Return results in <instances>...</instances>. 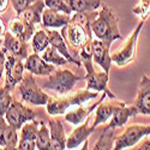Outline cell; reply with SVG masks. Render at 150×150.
<instances>
[{
    "instance_id": "cell-1",
    "label": "cell",
    "mask_w": 150,
    "mask_h": 150,
    "mask_svg": "<svg viewBox=\"0 0 150 150\" xmlns=\"http://www.w3.org/2000/svg\"><path fill=\"white\" fill-rule=\"evenodd\" d=\"M98 12H81V13H74L71 17V21L67 25L61 28V35L67 43V46L73 49L71 54L79 60L78 52L79 49L86 45L88 42L93 41V30L91 23L96 18ZM81 61V60H79ZM82 62V61H81Z\"/></svg>"
},
{
    "instance_id": "cell-2",
    "label": "cell",
    "mask_w": 150,
    "mask_h": 150,
    "mask_svg": "<svg viewBox=\"0 0 150 150\" xmlns=\"http://www.w3.org/2000/svg\"><path fill=\"white\" fill-rule=\"evenodd\" d=\"M91 30L96 39L101 40L110 48L115 40H121L122 36L119 30V17L106 4H102V10L98 12L91 23Z\"/></svg>"
},
{
    "instance_id": "cell-3",
    "label": "cell",
    "mask_w": 150,
    "mask_h": 150,
    "mask_svg": "<svg viewBox=\"0 0 150 150\" xmlns=\"http://www.w3.org/2000/svg\"><path fill=\"white\" fill-rule=\"evenodd\" d=\"M98 95L97 91H91V90H78L73 95H60L58 97H49L48 102L46 105V110L49 115L55 117V115H61L66 113V112L74 106L84 105L93 98H96Z\"/></svg>"
},
{
    "instance_id": "cell-4",
    "label": "cell",
    "mask_w": 150,
    "mask_h": 150,
    "mask_svg": "<svg viewBox=\"0 0 150 150\" xmlns=\"http://www.w3.org/2000/svg\"><path fill=\"white\" fill-rule=\"evenodd\" d=\"M81 79H83V77L77 76L71 70H55L48 76V79L42 83V88L53 90L58 95H66Z\"/></svg>"
},
{
    "instance_id": "cell-5",
    "label": "cell",
    "mask_w": 150,
    "mask_h": 150,
    "mask_svg": "<svg viewBox=\"0 0 150 150\" xmlns=\"http://www.w3.org/2000/svg\"><path fill=\"white\" fill-rule=\"evenodd\" d=\"M146 17H143L141 22L137 24L134 30L131 33V35L127 37V40L124 42V45L112 54V61L119 67H124L134 60L137 54V42H138L139 34L144 27Z\"/></svg>"
},
{
    "instance_id": "cell-6",
    "label": "cell",
    "mask_w": 150,
    "mask_h": 150,
    "mask_svg": "<svg viewBox=\"0 0 150 150\" xmlns=\"http://www.w3.org/2000/svg\"><path fill=\"white\" fill-rule=\"evenodd\" d=\"M18 93L21 95L22 101L34 106H45L51 97L37 85L33 73L30 72L24 74L23 79L18 84Z\"/></svg>"
},
{
    "instance_id": "cell-7",
    "label": "cell",
    "mask_w": 150,
    "mask_h": 150,
    "mask_svg": "<svg viewBox=\"0 0 150 150\" xmlns=\"http://www.w3.org/2000/svg\"><path fill=\"white\" fill-rule=\"evenodd\" d=\"M149 136H150V125H139V124L130 125L119 136H115L113 149L121 150L126 148H132L139 141H142L144 137H149Z\"/></svg>"
},
{
    "instance_id": "cell-8",
    "label": "cell",
    "mask_w": 150,
    "mask_h": 150,
    "mask_svg": "<svg viewBox=\"0 0 150 150\" xmlns=\"http://www.w3.org/2000/svg\"><path fill=\"white\" fill-rule=\"evenodd\" d=\"M83 66L85 69V74L83 76V79L86 82V88L88 90H95L97 93L103 91L108 95L109 98H117L115 95L108 89V81H109V74L105 71L102 72H96L93 66V60L84 61Z\"/></svg>"
},
{
    "instance_id": "cell-9",
    "label": "cell",
    "mask_w": 150,
    "mask_h": 150,
    "mask_svg": "<svg viewBox=\"0 0 150 150\" xmlns=\"http://www.w3.org/2000/svg\"><path fill=\"white\" fill-rule=\"evenodd\" d=\"M5 117H6V121L11 126L19 130L25 122L34 120L37 117V113L30 107H27L22 102L13 100L8 109L6 110Z\"/></svg>"
},
{
    "instance_id": "cell-10",
    "label": "cell",
    "mask_w": 150,
    "mask_h": 150,
    "mask_svg": "<svg viewBox=\"0 0 150 150\" xmlns=\"http://www.w3.org/2000/svg\"><path fill=\"white\" fill-rule=\"evenodd\" d=\"M24 64L22 62V59L15 57V55H7L6 62H5V88L10 91H12L16 85L21 83V81L24 77Z\"/></svg>"
},
{
    "instance_id": "cell-11",
    "label": "cell",
    "mask_w": 150,
    "mask_h": 150,
    "mask_svg": "<svg viewBox=\"0 0 150 150\" xmlns=\"http://www.w3.org/2000/svg\"><path fill=\"white\" fill-rule=\"evenodd\" d=\"M40 127V121L31 120L25 122L22 126L21 132V139L18 142L17 149L19 150H33L36 149V138H37V132Z\"/></svg>"
},
{
    "instance_id": "cell-12",
    "label": "cell",
    "mask_w": 150,
    "mask_h": 150,
    "mask_svg": "<svg viewBox=\"0 0 150 150\" xmlns=\"http://www.w3.org/2000/svg\"><path fill=\"white\" fill-rule=\"evenodd\" d=\"M107 96L108 95L106 93H103L101 98L97 100L96 102L89 105V106H83V105L76 106V108H74V109L69 110V112H66V113H65V120L67 122L72 124V125H76V126H77V125H79V124H82V122H84L86 120V118L90 117V114L93 113V110L96 109L100 103L105 101Z\"/></svg>"
},
{
    "instance_id": "cell-13",
    "label": "cell",
    "mask_w": 150,
    "mask_h": 150,
    "mask_svg": "<svg viewBox=\"0 0 150 150\" xmlns=\"http://www.w3.org/2000/svg\"><path fill=\"white\" fill-rule=\"evenodd\" d=\"M133 106L136 107L138 114L150 115V78L145 74L142 76Z\"/></svg>"
},
{
    "instance_id": "cell-14",
    "label": "cell",
    "mask_w": 150,
    "mask_h": 150,
    "mask_svg": "<svg viewBox=\"0 0 150 150\" xmlns=\"http://www.w3.org/2000/svg\"><path fill=\"white\" fill-rule=\"evenodd\" d=\"M55 65L47 62L42 57L39 55V53L29 54V57L25 59L24 67L25 70L35 76H49L52 72L55 71Z\"/></svg>"
},
{
    "instance_id": "cell-15",
    "label": "cell",
    "mask_w": 150,
    "mask_h": 150,
    "mask_svg": "<svg viewBox=\"0 0 150 150\" xmlns=\"http://www.w3.org/2000/svg\"><path fill=\"white\" fill-rule=\"evenodd\" d=\"M122 106H125V102L118 101L117 98H110V101H108V102H106V101L101 102L96 108V114L94 118L93 127L96 129L100 125H102V124L107 122L108 120H110L112 115L114 114V112Z\"/></svg>"
},
{
    "instance_id": "cell-16",
    "label": "cell",
    "mask_w": 150,
    "mask_h": 150,
    "mask_svg": "<svg viewBox=\"0 0 150 150\" xmlns=\"http://www.w3.org/2000/svg\"><path fill=\"white\" fill-rule=\"evenodd\" d=\"M45 7H46L45 0H36L25 11H23V13L21 15L24 23H25V25L28 27L29 31L33 35L35 33V27L37 24L42 23V12Z\"/></svg>"
},
{
    "instance_id": "cell-17",
    "label": "cell",
    "mask_w": 150,
    "mask_h": 150,
    "mask_svg": "<svg viewBox=\"0 0 150 150\" xmlns=\"http://www.w3.org/2000/svg\"><path fill=\"white\" fill-rule=\"evenodd\" d=\"M4 51L8 52L10 54L15 55L22 60L27 59L29 57V45L28 42H24L22 40H19L18 37H16L15 35H12L11 33L5 34L4 36Z\"/></svg>"
},
{
    "instance_id": "cell-18",
    "label": "cell",
    "mask_w": 150,
    "mask_h": 150,
    "mask_svg": "<svg viewBox=\"0 0 150 150\" xmlns=\"http://www.w3.org/2000/svg\"><path fill=\"white\" fill-rule=\"evenodd\" d=\"M90 117L86 118V120L79 125H77V127L74 129L66 138V149H76L78 148L83 142L88 141V137L95 131V129L89 126Z\"/></svg>"
},
{
    "instance_id": "cell-19",
    "label": "cell",
    "mask_w": 150,
    "mask_h": 150,
    "mask_svg": "<svg viewBox=\"0 0 150 150\" xmlns=\"http://www.w3.org/2000/svg\"><path fill=\"white\" fill-rule=\"evenodd\" d=\"M93 60L97 65L102 67V70L109 74L112 66V55L109 54V47H107L101 40H93Z\"/></svg>"
},
{
    "instance_id": "cell-20",
    "label": "cell",
    "mask_w": 150,
    "mask_h": 150,
    "mask_svg": "<svg viewBox=\"0 0 150 150\" xmlns=\"http://www.w3.org/2000/svg\"><path fill=\"white\" fill-rule=\"evenodd\" d=\"M48 33V36H49V43H51L54 48H57V51L61 54V55H64L69 62H71V64H74V65H77L78 67L82 66V62L79 60H77L76 58H74L71 52H70V49H69V46L64 39V36L61 35L60 31H57L55 29H51V30H47Z\"/></svg>"
},
{
    "instance_id": "cell-21",
    "label": "cell",
    "mask_w": 150,
    "mask_h": 150,
    "mask_svg": "<svg viewBox=\"0 0 150 150\" xmlns=\"http://www.w3.org/2000/svg\"><path fill=\"white\" fill-rule=\"evenodd\" d=\"M71 21V15L62 13V12L52 10V8H45L42 12V25L47 29H57L62 28L69 24Z\"/></svg>"
},
{
    "instance_id": "cell-22",
    "label": "cell",
    "mask_w": 150,
    "mask_h": 150,
    "mask_svg": "<svg viewBox=\"0 0 150 150\" xmlns=\"http://www.w3.org/2000/svg\"><path fill=\"white\" fill-rule=\"evenodd\" d=\"M49 132H51V146L55 150L66 149V134L64 126L59 119H49Z\"/></svg>"
},
{
    "instance_id": "cell-23",
    "label": "cell",
    "mask_w": 150,
    "mask_h": 150,
    "mask_svg": "<svg viewBox=\"0 0 150 150\" xmlns=\"http://www.w3.org/2000/svg\"><path fill=\"white\" fill-rule=\"evenodd\" d=\"M137 114H138V112H137L136 107L132 105V106H122L120 108H118L114 114L112 115L110 118V121L109 124L107 125V126L105 129H118V127H122L125 124H126L129 121V119L131 117H136Z\"/></svg>"
},
{
    "instance_id": "cell-24",
    "label": "cell",
    "mask_w": 150,
    "mask_h": 150,
    "mask_svg": "<svg viewBox=\"0 0 150 150\" xmlns=\"http://www.w3.org/2000/svg\"><path fill=\"white\" fill-rule=\"evenodd\" d=\"M8 30L12 35H15L16 37H18L19 40H22L24 42H28L33 37V34L29 31L28 27L25 25V23H24L23 18L21 16H17L10 21Z\"/></svg>"
},
{
    "instance_id": "cell-25",
    "label": "cell",
    "mask_w": 150,
    "mask_h": 150,
    "mask_svg": "<svg viewBox=\"0 0 150 150\" xmlns=\"http://www.w3.org/2000/svg\"><path fill=\"white\" fill-rule=\"evenodd\" d=\"M72 12H94L102 6L101 0H66Z\"/></svg>"
},
{
    "instance_id": "cell-26",
    "label": "cell",
    "mask_w": 150,
    "mask_h": 150,
    "mask_svg": "<svg viewBox=\"0 0 150 150\" xmlns=\"http://www.w3.org/2000/svg\"><path fill=\"white\" fill-rule=\"evenodd\" d=\"M51 45L47 30H37L31 37V48L34 53H42L45 49Z\"/></svg>"
},
{
    "instance_id": "cell-27",
    "label": "cell",
    "mask_w": 150,
    "mask_h": 150,
    "mask_svg": "<svg viewBox=\"0 0 150 150\" xmlns=\"http://www.w3.org/2000/svg\"><path fill=\"white\" fill-rule=\"evenodd\" d=\"M36 149L40 150H51V132H49V126H46L45 121H40V127L37 132L36 138Z\"/></svg>"
},
{
    "instance_id": "cell-28",
    "label": "cell",
    "mask_w": 150,
    "mask_h": 150,
    "mask_svg": "<svg viewBox=\"0 0 150 150\" xmlns=\"http://www.w3.org/2000/svg\"><path fill=\"white\" fill-rule=\"evenodd\" d=\"M47 62H49V64H53L55 66H62V65H66L69 60L64 57L61 55L58 51L57 48H54L52 45L48 46L45 51L42 52V55H41Z\"/></svg>"
},
{
    "instance_id": "cell-29",
    "label": "cell",
    "mask_w": 150,
    "mask_h": 150,
    "mask_svg": "<svg viewBox=\"0 0 150 150\" xmlns=\"http://www.w3.org/2000/svg\"><path fill=\"white\" fill-rule=\"evenodd\" d=\"M114 141H115V134H114V129H105L100 139L96 142L94 145V150L98 149H113L114 146Z\"/></svg>"
},
{
    "instance_id": "cell-30",
    "label": "cell",
    "mask_w": 150,
    "mask_h": 150,
    "mask_svg": "<svg viewBox=\"0 0 150 150\" xmlns=\"http://www.w3.org/2000/svg\"><path fill=\"white\" fill-rule=\"evenodd\" d=\"M13 97L11 95V91L7 90L5 86H0V115H5L6 110L11 106Z\"/></svg>"
},
{
    "instance_id": "cell-31",
    "label": "cell",
    "mask_w": 150,
    "mask_h": 150,
    "mask_svg": "<svg viewBox=\"0 0 150 150\" xmlns=\"http://www.w3.org/2000/svg\"><path fill=\"white\" fill-rule=\"evenodd\" d=\"M45 5L48 8L62 12V13H66V15H71L72 13V10L67 5L66 0H45Z\"/></svg>"
},
{
    "instance_id": "cell-32",
    "label": "cell",
    "mask_w": 150,
    "mask_h": 150,
    "mask_svg": "<svg viewBox=\"0 0 150 150\" xmlns=\"http://www.w3.org/2000/svg\"><path fill=\"white\" fill-rule=\"evenodd\" d=\"M36 0H11V4L13 10L16 11L17 16H21L23 13V11H25Z\"/></svg>"
},
{
    "instance_id": "cell-33",
    "label": "cell",
    "mask_w": 150,
    "mask_h": 150,
    "mask_svg": "<svg viewBox=\"0 0 150 150\" xmlns=\"http://www.w3.org/2000/svg\"><path fill=\"white\" fill-rule=\"evenodd\" d=\"M133 13L139 17H148L150 12V0H141L138 6L133 7Z\"/></svg>"
},
{
    "instance_id": "cell-34",
    "label": "cell",
    "mask_w": 150,
    "mask_h": 150,
    "mask_svg": "<svg viewBox=\"0 0 150 150\" xmlns=\"http://www.w3.org/2000/svg\"><path fill=\"white\" fill-rule=\"evenodd\" d=\"M8 127V122L6 124V120L4 119V115H0V146H5V138L6 132Z\"/></svg>"
},
{
    "instance_id": "cell-35",
    "label": "cell",
    "mask_w": 150,
    "mask_h": 150,
    "mask_svg": "<svg viewBox=\"0 0 150 150\" xmlns=\"http://www.w3.org/2000/svg\"><path fill=\"white\" fill-rule=\"evenodd\" d=\"M6 52L4 49L0 51V81L3 78V74L5 72V62H6Z\"/></svg>"
},
{
    "instance_id": "cell-36",
    "label": "cell",
    "mask_w": 150,
    "mask_h": 150,
    "mask_svg": "<svg viewBox=\"0 0 150 150\" xmlns=\"http://www.w3.org/2000/svg\"><path fill=\"white\" fill-rule=\"evenodd\" d=\"M136 149H138V150H150V136H149V138L146 141H144L139 146H137Z\"/></svg>"
},
{
    "instance_id": "cell-37",
    "label": "cell",
    "mask_w": 150,
    "mask_h": 150,
    "mask_svg": "<svg viewBox=\"0 0 150 150\" xmlns=\"http://www.w3.org/2000/svg\"><path fill=\"white\" fill-rule=\"evenodd\" d=\"M11 0H0V13L5 12L8 7V4H10Z\"/></svg>"
},
{
    "instance_id": "cell-38",
    "label": "cell",
    "mask_w": 150,
    "mask_h": 150,
    "mask_svg": "<svg viewBox=\"0 0 150 150\" xmlns=\"http://www.w3.org/2000/svg\"><path fill=\"white\" fill-rule=\"evenodd\" d=\"M5 34H6V25H5L4 21L0 18V37L5 36Z\"/></svg>"
},
{
    "instance_id": "cell-39",
    "label": "cell",
    "mask_w": 150,
    "mask_h": 150,
    "mask_svg": "<svg viewBox=\"0 0 150 150\" xmlns=\"http://www.w3.org/2000/svg\"><path fill=\"white\" fill-rule=\"evenodd\" d=\"M3 42H4V41H1V39H0V47L3 46Z\"/></svg>"
}]
</instances>
